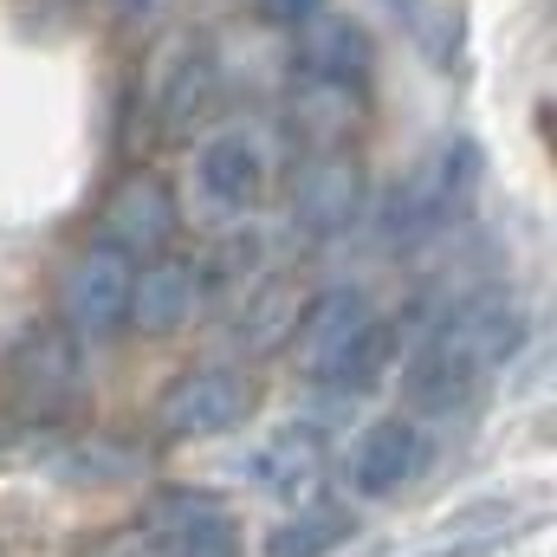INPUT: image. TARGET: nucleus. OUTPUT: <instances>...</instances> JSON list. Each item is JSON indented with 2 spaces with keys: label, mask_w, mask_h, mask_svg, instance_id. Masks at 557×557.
<instances>
[{
  "label": "nucleus",
  "mask_w": 557,
  "mask_h": 557,
  "mask_svg": "<svg viewBox=\"0 0 557 557\" xmlns=\"http://www.w3.org/2000/svg\"><path fill=\"white\" fill-rule=\"evenodd\" d=\"M350 539H357V512L331 506V499H311V506H292L267 532V557H331Z\"/></svg>",
  "instance_id": "17"
},
{
  "label": "nucleus",
  "mask_w": 557,
  "mask_h": 557,
  "mask_svg": "<svg viewBox=\"0 0 557 557\" xmlns=\"http://www.w3.org/2000/svg\"><path fill=\"white\" fill-rule=\"evenodd\" d=\"M156 416H162V434H175V441H214L253 416V383L234 363H195L162 389Z\"/></svg>",
  "instance_id": "7"
},
{
  "label": "nucleus",
  "mask_w": 557,
  "mask_h": 557,
  "mask_svg": "<svg viewBox=\"0 0 557 557\" xmlns=\"http://www.w3.org/2000/svg\"><path fill=\"white\" fill-rule=\"evenodd\" d=\"M267 195V143L247 124H227L195 143L188 156V208L201 227H240Z\"/></svg>",
  "instance_id": "3"
},
{
  "label": "nucleus",
  "mask_w": 557,
  "mask_h": 557,
  "mask_svg": "<svg viewBox=\"0 0 557 557\" xmlns=\"http://www.w3.org/2000/svg\"><path fill=\"white\" fill-rule=\"evenodd\" d=\"M247 473H253V486L278 499V506H311V499H324V480H331V428L324 421H285L273 428L260 447H253V460H247Z\"/></svg>",
  "instance_id": "9"
},
{
  "label": "nucleus",
  "mask_w": 557,
  "mask_h": 557,
  "mask_svg": "<svg viewBox=\"0 0 557 557\" xmlns=\"http://www.w3.org/2000/svg\"><path fill=\"white\" fill-rule=\"evenodd\" d=\"M292 85H311V91H337V98L370 104V91H376V39L357 20H344V13H318L311 26H298Z\"/></svg>",
  "instance_id": "6"
},
{
  "label": "nucleus",
  "mask_w": 557,
  "mask_h": 557,
  "mask_svg": "<svg viewBox=\"0 0 557 557\" xmlns=\"http://www.w3.org/2000/svg\"><path fill=\"white\" fill-rule=\"evenodd\" d=\"M195 298H201L195 260H188V253H156V260H143L137 278H131V318H124V324H137L143 337H169V331L188 324Z\"/></svg>",
  "instance_id": "13"
},
{
  "label": "nucleus",
  "mask_w": 557,
  "mask_h": 557,
  "mask_svg": "<svg viewBox=\"0 0 557 557\" xmlns=\"http://www.w3.org/2000/svg\"><path fill=\"white\" fill-rule=\"evenodd\" d=\"M370 318H376V311H370V298H363L357 285H331L324 298H311V305L298 311V331H292V350H298L305 376H318Z\"/></svg>",
  "instance_id": "15"
},
{
  "label": "nucleus",
  "mask_w": 557,
  "mask_h": 557,
  "mask_svg": "<svg viewBox=\"0 0 557 557\" xmlns=\"http://www.w3.org/2000/svg\"><path fill=\"white\" fill-rule=\"evenodd\" d=\"M131 278H137V260L117 253L111 240H91L78 253V267L65 278V331L85 344L98 337H117L124 318H131Z\"/></svg>",
  "instance_id": "10"
},
{
  "label": "nucleus",
  "mask_w": 557,
  "mask_h": 557,
  "mask_svg": "<svg viewBox=\"0 0 557 557\" xmlns=\"http://www.w3.org/2000/svg\"><path fill=\"white\" fill-rule=\"evenodd\" d=\"M473 188H480V149L467 137L441 143L428 162H416V175L396 182L389 201H383V240H389V253H416L434 234H447L473 208Z\"/></svg>",
  "instance_id": "2"
},
{
  "label": "nucleus",
  "mask_w": 557,
  "mask_h": 557,
  "mask_svg": "<svg viewBox=\"0 0 557 557\" xmlns=\"http://www.w3.org/2000/svg\"><path fill=\"white\" fill-rule=\"evenodd\" d=\"M389 363H396V331H389L383 318H370V324L311 376V396L331 403V409H357V403H370V396L383 389Z\"/></svg>",
  "instance_id": "14"
},
{
  "label": "nucleus",
  "mask_w": 557,
  "mask_h": 557,
  "mask_svg": "<svg viewBox=\"0 0 557 557\" xmlns=\"http://www.w3.org/2000/svg\"><path fill=\"white\" fill-rule=\"evenodd\" d=\"M169 557H247V545H240V525L227 512H214V519H201Z\"/></svg>",
  "instance_id": "19"
},
{
  "label": "nucleus",
  "mask_w": 557,
  "mask_h": 557,
  "mask_svg": "<svg viewBox=\"0 0 557 557\" xmlns=\"http://www.w3.org/2000/svg\"><path fill=\"white\" fill-rule=\"evenodd\" d=\"M214 91H221V65L208 52L201 33H175L156 65H149V85H143V104H149V131L162 143H188L208 111H214Z\"/></svg>",
  "instance_id": "5"
},
{
  "label": "nucleus",
  "mask_w": 557,
  "mask_h": 557,
  "mask_svg": "<svg viewBox=\"0 0 557 557\" xmlns=\"http://www.w3.org/2000/svg\"><path fill=\"white\" fill-rule=\"evenodd\" d=\"M117 13H149V7H162V0H111Z\"/></svg>",
  "instance_id": "21"
},
{
  "label": "nucleus",
  "mask_w": 557,
  "mask_h": 557,
  "mask_svg": "<svg viewBox=\"0 0 557 557\" xmlns=\"http://www.w3.org/2000/svg\"><path fill=\"white\" fill-rule=\"evenodd\" d=\"M428 467V434L416 416H376L344 454V486L350 499H396L409 493Z\"/></svg>",
  "instance_id": "8"
},
{
  "label": "nucleus",
  "mask_w": 557,
  "mask_h": 557,
  "mask_svg": "<svg viewBox=\"0 0 557 557\" xmlns=\"http://www.w3.org/2000/svg\"><path fill=\"white\" fill-rule=\"evenodd\" d=\"M370 208V175L357 149H305L292 175V234L305 247H337Z\"/></svg>",
  "instance_id": "4"
},
{
  "label": "nucleus",
  "mask_w": 557,
  "mask_h": 557,
  "mask_svg": "<svg viewBox=\"0 0 557 557\" xmlns=\"http://www.w3.org/2000/svg\"><path fill=\"white\" fill-rule=\"evenodd\" d=\"M512 344H519V311H512L506 292H473V298L447 305L416 344L409 370H403L409 416L467 421L486 403V383L512 357Z\"/></svg>",
  "instance_id": "1"
},
{
  "label": "nucleus",
  "mask_w": 557,
  "mask_h": 557,
  "mask_svg": "<svg viewBox=\"0 0 557 557\" xmlns=\"http://www.w3.org/2000/svg\"><path fill=\"white\" fill-rule=\"evenodd\" d=\"M13 370H20L26 396H39V403H65L85 383V357H78V337L65 324H33L13 350Z\"/></svg>",
  "instance_id": "16"
},
{
  "label": "nucleus",
  "mask_w": 557,
  "mask_h": 557,
  "mask_svg": "<svg viewBox=\"0 0 557 557\" xmlns=\"http://www.w3.org/2000/svg\"><path fill=\"white\" fill-rule=\"evenodd\" d=\"M175 227H182V201H175L169 175L137 169V175H124V182L111 188V201H104V234H98V240H111L117 253H131L143 267V260L169 253Z\"/></svg>",
  "instance_id": "11"
},
{
  "label": "nucleus",
  "mask_w": 557,
  "mask_h": 557,
  "mask_svg": "<svg viewBox=\"0 0 557 557\" xmlns=\"http://www.w3.org/2000/svg\"><path fill=\"white\" fill-rule=\"evenodd\" d=\"M214 512H227L214 493H201V486H162V493L143 506L137 532L149 539V552H156V557H169L188 532H195V525H201V519H214Z\"/></svg>",
  "instance_id": "18"
},
{
  "label": "nucleus",
  "mask_w": 557,
  "mask_h": 557,
  "mask_svg": "<svg viewBox=\"0 0 557 557\" xmlns=\"http://www.w3.org/2000/svg\"><path fill=\"white\" fill-rule=\"evenodd\" d=\"M253 7H260L273 26H292V33H298V26H311L318 13H331V0H253Z\"/></svg>",
  "instance_id": "20"
},
{
  "label": "nucleus",
  "mask_w": 557,
  "mask_h": 557,
  "mask_svg": "<svg viewBox=\"0 0 557 557\" xmlns=\"http://www.w3.org/2000/svg\"><path fill=\"white\" fill-rule=\"evenodd\" d=\"M298 311H305V298H298V285L273 267H253L247 278H234V298H227V337L240 344V350H278V344H292V331H298Z\"/></svg>",
  "instance_id": "12"
}]
</instances>
